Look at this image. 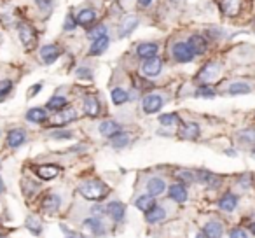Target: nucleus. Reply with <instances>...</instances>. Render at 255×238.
Instances as JSON below:
<instances>
[{"label":"nucleus","mask_w":255,"mask_h":238,"mask_svg":"<svg viewBox=\"0 0 255 238\" xmlns=\"http://www.w3.org/2000/svg\"><path fill=\"white\" fill-rule=\"evenodd\" d=\"M84 226L89 228V230H91L95 235H103V233H105V230H103V224L100 223L98 219H95V217H89V219H86Z\"/></svg>","instance_id":"2f4dec72"},{"label":"nucleus","mask_w":255,"mask_h":238,"mask_svg":"<svg viewBox=\"0 0 255 238\" xmlns=\"http://www.w3.org/2000/svg\"><path fill=\"white\" fill-rule=\"evenodd\" d=\"M26 228H28L33 235H40V231H42L40 224L37 223V219H33V217H28V219H26Z\"/></svg>","instance_id":"e433bc0d"},{"label":"nucleus","mask_w":255,"mask_h":238,"mask_svg":"<svg viewBox=\"0 0 255 238\" xmlns=\"http://www.w3.org/2000/svg\"><path fill=\"white\" fill-rule=\"evenodd\" d=\"M68 105V100L65 98V96H53V98L47 102V110H53V112H60V110H63L65 107Z\"/></svg>","instance_id":"393cba45"},{"label":"nucleus","mask_w":255,"mask_h":238,"mask_svg":"<svg viewBox=\"0 0 255 238\" xmlns=\"http://www.w3.org/2000/svg\"><path fill=\"white\" fill-rule=\"evenodd\" d=\"M250 230H252V233L255 235V223H254V224H252V226H250Z\"/></svg>","instance_id":"3c124183"},{"label":"nucleus","mask_w":255,"mask_h":238,"mask_svg":"<svg viewBox=\"0 0 255 238\" xmlns=\"http://www.w3.org/2000/svg\"><path fill=\"white\" fill-rule=\"evenodd\" d=\"M178 179H182V181L185 182V184H192V182H196V175L192 174V172H178Z\"/></svg>","instance_id":"a19ab883"},{"label":"nucleus","mask_w":255,"mask_h":238,"mask_svg":"<svg viewBox=\"0 0 255 238\" xmlns=\"http://www.w3.org/2000/svg\"><path fill=\"white\" fill-rule=\"evenodd\" d=\"M88 35L95 40V39H98V37L107 35V28H105V26H95L93 30H88Z\"/></svg>","instance_id":"58836bf2"},{"label":"nucleus","mask_w":255,"mask_h":238,"mask_svg":"<svg viewBox=\"0 0 255 238\" xmlns=\"http://www.w3.org/2000/svg\"><path fill=\"white\" fill-rule=\"evenodd\" d=\"M222 233H224V228L220 223H208L203 230V235L206 238H222Z\"/></svg>","instance_id":"412c9836"},{"label":"nucleus","mask_w":255,"mask_h":238,"mask_svg":"<svg viewBox=\"0 0 255 238\" xmlns=\"http://www.w3.org/2000/svg\"><path fill=\"white\" fill-rule=\"evenodd\" d=\"M189 44H191V46L194 47L196 54L205 53V51H206V40L203 39L201 35H192L191 39H189Z\"/></svg>","instance_id":"c756f323"},{"label":"nucleus","mask_w":255,"mask_h":238,"mask_svg":"<svg viewBox=\"0 0 255 238\" xmlns=\"http://www.w3.org/2000/svg\"><path fill=\"white\" fill-rule=\"evenodd\" d=\"M18 35L21 44L26 47V49H32L37 44V32L30 23H19L18 25Z\"/></svg>","instance_id":"7ed1b4c3"},{"label":"nucleus","mask_w":255,"mask_h":238,"mask_svg":"<svg viewBox=\"0 0 255 238\" xmlns=\"http://www.w3.org/2000/svg\"><path fill=\"white\" fill-rule=\"evenodd\" d=\"M79 191H81V195L84 196L86 200H89V202H98V200H102L103 196L109 193V188L100 181H88V182H84V184H81Z\"/></svg>","instance_id":"f257e3e1"},{"label":"nucleus","mask_w":255,"mask_h":238,"mask_svg":"<svg viewBox=\"0 0 255 238\" xmlns=\"http://www.w3.org/2000/svg\"><path fill=\"white\" fill-rule=\"evenodd\" d=\"M75 26H77V21H75V16L68 14L67 18H65L63 30H67V32H72V30H75Z\"/></svg>","instance_id":"ea45409f"},{"label":"nucleus","mask_w":255,"mask_h":238,"mask_svg":"<svg viewBox=\"0 0 255 238\" xmlns=\"http://www.w3.org/2000/svg\"><path fill=\"white\" fill-rule=\"evenodd\" d=\"M150 2H152V0H138V4L142 5V7H147V5H150Z\"/></svg>","instance_id":"09e8293b"},{"label":"nucleus","mask_w":255,"mask_h":238,"mask_svg":"<svg viewBox=\"0 0 255 238\" xmlns=\"http://www.w3.org/2000/svg\"><path fill=\"white\" fill-rule=\"evenodd\" d=\"M26 119L30 123H35V125H42V123L47 121V110L42 109V107H33L26 112Z\"/></svg>","instance_id":"9b49d317"},{"label":"nucleus","mask_w":255,"mask_h":238,"mask_svg":"<svg viewBox=\"0 0 255 238\" xmlns=\"http://www.w3.org/2000/svg\"><path fill=\"white\" fill-rule=\"evenodd\" d=\"M240 140L245 144H255V128H248V130H243L240 132Z\"/></svg>","instance_id":"c9c22d12"},{"label":"nucleus","mask_w":255,"mask_h":238,"mask_svg":"<svg viewBox=\"0 0 255 238\" xmlns=\"http://www.w3.org/2000/svg\"><path fill=\"white\" fill-rule=\"evenodd\" d=\"M4 189H5V186H4V179L0 177V195L4 193Z\"/></svg>","instance_id":"8fccbe9b"},{"label":"nucleus","mask_w":255,"mask_h":238,"mask_svg":"<svg viewBox=\"0 0 255 238\" xmlns=\"http://www.w3.org/2000/svg\"><path fill=\"white\" fill-rule=\"evenodd\" d=\"M198 179H199L201 182H205V184H210L212 188H213V186H215V188L219 186V177H215V175L210 174V172H205V170L199 172V174H198Z\"/></svg>","instance_id":"f704fd0d"},{"label":"nucleus","mask_w":255,"mask_h":238,"mask_svg":"<svg viewBox=\"0 0 255 238\" xmlns=\"http://www.w3.org/2000/svg\"><path fill=\"white\" fill-rule=\"evenodd\" d=\"M157 51H159V47H157V44H154V42H143L136 47V54H138V58H142V60L154 58L157 54Z\"/></svg>","instance_id":"9d476101"},{"label":"nucleus","mask_w":255,"mask_h":238,"mask_svg":"<svg viewBox=\"0 0 255 238\" xmlns=\"http://www.w3.org/2000/svg\"><path fill=\"white\" fill-rule=\"evenodd\" d=\"M142 74L147 75V77H156V75L161 74V70H163V61L159 60V58H149V60H145L142 63Z\"/></svg>","instance_id":"423d86ee"},{"label":"nucleus","mask_w":255,"mask_h":238,"mask_svg":"<svg viewBox=\"0 0 255 238\" xmlns=\"http://www.w3.org/2000/svg\"><path fill=\"white\" fill-rule=\"evenodd\" d=\"M164 217H166V210H164L163 207H157V205H154L149 212H145V221L150 224L159 223V221H163Z\"/></svg>","instance_id":"aec40b11"},{"label":"nucleus","mask_w":255,"mask_h":238,"mask_svg":"<svg viewBox=\"0 0 255 238\" xmlns=\"http://www.w3.org/2000/svg\"><path fill=\"white\" fill-rule=\"evenodd\" d=\"M77 117V112L75 110H72V109H68V110H60V114H56L54 116V119H53V125L54 126H63V125H68V123H72Z\"/></svg>","instance_id":"ddd939ff"},{"label":"nucleus","mask_w":255,"mask_h":238,"mask_svg":"<svg viewBox=\"0 0 255 238\" xmlns=\"http://www.w3.org/2000/svg\"><path fill=\"white\" fill-rule=\"evenodd\" d=\"M252 156H254V158H255V149H254V151H252Z\"/></svg>","instance_id":"864d4df0"},{"label":"nucleus","mask_w":255,"mask_h":238,"mask_svg":"<svg viewBox=\"0 0 255 238\" xmlns=\"http://www.w3.org/2000/svg\"><path fill=\"white\" fill-rule=\"evenodd\" d=\"M119 132H121V125L112 121V119H107V121H103L102 125H100V133H102L103 137H109V139H112V137L117 135Z\"/></svg>","instance_id":"2eb2a0df"},{"label":"nucleus","mask_w":255,"mask_h":238,"mask_svg":"<svg viewBox=\"0 0 255 238\" xmlns=\"http://www.w3.org/2000/svg\"><path fill=\"white\" fill-rule=\"evenodd\" d=\"M138 26V18H135V16H129V18H126V21L123 23V26H121V37H126L129 35V33L133 32V30Z\"/></svg>","instance_id":"a878e982"},{"label":"nucleus","mask_w":255,"mask_h":238,"mask_svg":"<svg viewBox=\"0 0 255 238\" xmlns=\"http://www.w3.org/2000/svg\"><path fill=\"white\" fill-rule=\"evenodd\" d=\"M217 70H219V67H217L215 63H206L205 67H203L201 74H199V81L208 82V81H212V79H215L217 74H219Z\"/></svg>","instance_id":"5701e85b"},{"label":"nucleus","mask_w":255,"mask_h":238,"mask_svg":"<svg viewBox=\"0 0 255 238\" xmlns=\"http://www.w3.org/2000/svg\"><path fill=\"white\" fill-rule=\"evenodd\" d=\"M77 77H82V79H91L93 77V74H91V70L89 68H86V67H81V68H77Z\"/></svg>","instance_id":"a18cd8bd"},{"label":"nucleus","mask_w":255,"mask_h":238,"mask_svg":"<svg viewBox=\"0 0 255 238\" xmlns=\"http://www.w3.org/2000/svg\"><path fill=\"white\" fill-rule=\"evenodd\" d=\"M163 103H164V100L161 95H147L142 102V109L145 114H156L161 110Z\"/></svg>","instance_id":"39448f33"},{"label":"nucleus","mask_w":255,"mask_h":238,"mask_svg":"<svg viewBox=\"0 0 255 238\" xmlns=\"http://www.w3.org/2000/svg\"><path fill=\"white\" fill-rule=\"evenodd\" d=\"M54 140H68L72 139V132H67V130H61V132H53L51 133Z\"/></svg>","instance_id":"79ce46f5"},{"label":"nucleus","mask_w":255,"mask_h":238,"mask_svg":"<svg viewBox=\"0 0 255 238\" xmlns=\"http://www.w3.org/2000/svg\"><path fill=\"white\" fill-rule=\"evenodd\" d=\"M135 205H136V209H140L142 212H149V210L156 205V202H154L152 195H143V196H140V198L136 200Z\"/></svg>","instance_id":"bb28decb"},{"label":"nucleus","mask_w":255,"mask_h":238,"mask_svg":"<svg viewBox=\"0 0 255 238\" xmlns=\"http://www.w3.org/2000/svg\"><path fill=\"white\" fill-rule=\"evenodd\" d=\"M109 44H110V40H109V37H107V35L98 37V39L93 40L91 47H89V54H91V56H98V54H103L107 51V47H109Z\"/></svg>","instance_id":"4468645a"},{"label":"nucleus","mask_w":255,"mask_h":238,"mask_svg":"<svg viewBox=\"0 0 255 238\" xmlns=\"http://www.w3.org/2000/svg\"><path fill=\"white\" fill-rule=\"evenodd\" d=\"M12 88H14V84H12L11 79H2V81H0V102H4V100L11 95Z\"/></svg>","instance_id":"7c9ffc66"},{"label":"nucleus","mask_w":255,"mask_h":238,"mask_svg":"<svg viewBox=\"0 0 255 238\" xmlns=\"http://www.w3.org/2000/svg\"><path fill=\"white\" fill-rule=\"evenodd\" d=\"M198 137H199V125L198 123H187V125H184V128L180 130V139L196 140Z\"/></svg>","instance_id":"6ab92c4d"},{"label":"nucleus","mask_w":255,"mask_h":238,"mask_svg":"<svg viewBox=\"0 0 255 238\" xmlns=\"http://www.w3.org/2000/svg\"><path fill=\"white\" fill-rule=\"evenodd\" d=\"M229 238H248V235H247V231L241 230V228H234V230H231Z\"/></svg>","instance_id":"c03bdc74"},{"label":"nucleus","mask_w":255,"mask_h":238,"mask_svg":"<svg viewBox=\"0 0 255 238\" xmlns=\"http://www.w3.org/2000/svg\"><path fill=\"white\" fill-rule=\"evenodd\" d=\"M40 89H42V82H37V84H33L32 88H30V91H28V96H35Z\"/></svg>","instance_id":"49530a36"},{"label":"nucleus","mask_w":255,"mask_h":238,"mask_svg":"<svg viewBox=\"0 0 255 238\" xmlns=\"http://www.w3.org/2000/svg\"><path fill=\"white\" fill-rule=\"evenodd\" d=\"M147 189H149V193L152 196H159V195H163V193L166 191V182H164L163 179H159V177H154V179H150V181H149Z\"/></svg>","instance_id":"a211bd4d"},{"label":"nucleus","mask_w":255,"mask_h":238,"mask_svg":"<svg viewBox=\"0 0 255 238\" xmlns=\"http://www.w3.org/2000/svg\"><path fill=\"white\" fill-rule=\"evenodd\" d=\"M213 95H215V91L210 86H199L196 91V96H203V98H212Z\"/></svg>","instance_id":"4c0bfd02"},{"label":"nucleus","mask_w":255,"mask_h":238,"mask_svg":"<svg viewBox=\"0 0 255 238\" xmlns=\"http://www.w3.org/2000/svg\"><path fill=\"white\" fill-rule=\"evenodd\" d=\"M84 112L91 117H96L100 114V103L95 96H88L84 100Z\"/></svg>","instance_id":"b1692460"},{"label":"nucleus","mask_w":255,"mask_h":238,"mask_svg":"<svg viewBox=\"0 0 255 238\" xmlns=\"http://www.w3.org/2000/svg\"><path fill=\"white\" fill-rule=\"evenodd\" d=\"M196 238H206V237H205V235H201V233H199V235H198V237H196Z\"/></svg>","instance_id":"603ef678"},{"label":"nucleus","mask_w":255,"mask_h":238,"mask_svg":"<svg viewBox=\"0 0 255 238\" xmlns=\"http://www.w3.org/2000/svg\"><path fill=\"white\" fill-rule=\"evenodd\" d=\"M250 86L247 84V82H233V84L227 88V93L229 95H247V93H250Z\"/></svg>","instance_id":"cd10ccee"},{"label":"nucleus","mask_w":255,"mask_h":238,"mask_svg":"<svg viewBox=\"0 0 255 238\" xmlns=\"http://www.w3.org/2000/svg\"><path fill=\"white\" fill-rule=\"evenodd\" d=\"M25 142H26V133L23 132V130L16 128L7 133V146L11 147V149H18V147H21Z\"/></svg>","instance_id":"0eeeda50"},{"label":"nucleus","mask_w":255,"mask_h":238,"mask_svg":"<svg viewBox=\"0 0 255 238\" xmlns=\"http://www.w3.org/2000/svg\"><path fill=\"white\" fill-rule=\"evenodd\" d=\"M40 60L44 65H51L60 58L61 54V47L58 44H46V46L40 47Z\"/></svg>","instance_id":"20e7f679"},{"label":"nucleus","mask_w":255,"mask_h":238,"mask_svg":"<svg viewBox=\"0 0 255 238\" xmlns=\"http://www.w3.org/2000/svg\"><path fill=\"white\" fill-rule=\"evenodd\" d=\"M128 100H129V96H128V93L124 91L123 88L112 89V102L116 103V105H123V103H126Z\"/></svg>","instance_id":"473e14b6"},{"label":"nucleus","mask_w":255,"mask_h":238,"mask_svg":"<svg viewBox=\"0 0 255 238\" xmlns=\"http://www.w3.org/2000/svg\"><path fill=\"white\" fill-rule=\"evenodd\" d=\"M128 144H129V135H128V133L119 132L117 135L112 137V147L114 149H123V147H126Z\"/></svg>","instance_id":"c85d7f7f"},{"label":"nucleus","mask_w":255,"mask_h":238,"mask_svg":"<svg viewBox=\"0 0 255 238\" xmlns=\"http://www.w3.org/2000/svg\"><path fill=\"white\" fill-rule=\"evenodd\" d=\"M171 54H173V58L178 61V63H189V61H192L196 58V51L194 47L187 42H177L173 47H171Z\"/></svg>","instance_id":"f03ea898"},{"label":"nucleus","mask_w":255,"mask_h":238,"mask_svg":"<svg viewBox=\"0 0 255 238\" xmlns=\"http://www.w3.org/2000/svg\"><path fill=\"white\" fill-rule=\"evenodd\" d=\"M208 33H210V35L213 37V39H220V37H222V33H220L219 30H217V32H213V30H210Z\"/></svg>","instance_id":"de8ad7c7"},{"label":"nucleus","mask_w":255,"mask_h":238,"mask_svg":"<svg viewBox=\"0 0 255 238\" xmlns=\"http://www.w3.org/2000/svg\"><path fill=\"white\" fill-rule=\"evenodd\" d=\"M67 238H75V237H67Z\"/></svg>","instance_id":"5fc2aeb1"},{"label":"nucleus","mask_w":255,"mask_h":238,"mask_svg":"<svg viewBox=\"0 0 255 238\" xmlns=\"http://www.w3.org/2000/svg\"><path fill=\"white\" fill-rule=\"evenodd\" d=\"M35 172L40 179L51 181V179H54L58 174H60V167H56V165H42V167H39Z\"/></svg>","instance_id":"f3484780"},{"label":"nucleus","mask_w":255,"mask_h":238,"mask_svg":"<svg viewBox=\"0 0 255 238\" xmlns=\"http://www.w3.org/2000/svg\"><path fill=\"white\" fill-rule=\"evenodd\" d=\"M35 4L42 12H49L51 7H53V2H51V0H35Z\"/></svg>","instance_id":"37998d69"},{"label":"nucleus","mask_w":255,"mask_h":238,"mask_svg":"<svg viewBox=\"0 0 255 238\" xmlns=\"http://www.w3.org/2000/svg\"><path fill=\"white\" fill-rule=\"evenodd\" d=\"M60 205H61V200L56 195H49L42 200V210H46V212H56L60 209Z\"/></svg>","instance_id":"4be33fe9"},{"label":"nucleus","mask_w":255,"mask_h":238,"mask_svg":"<svg viewBox=\"0 0 255 238\" xmlns=\"http://www.w3.org/2000/svg\"><path fill=\"white\" fill-rule=\"evenodd\" d=\"M170 198L178 203L187 202V189H185V186L182 184V182H177V184L170 186Z\"/></svg>","instance_id":"f8f14e48"},{"label":"nucleus","mask_w":255,"mask_h":238,"mask_svg":"<svg viewBox=\"0 0 255 238\" xmlns=\"http://www.w3.org/2000/svg\"><path fill=\"white\" fill-rule=\"evenodd\" d=\"M75 21H77V25L89 28L91 25H95V21H96V12L93 11V9H82V11H79V14L75 16Z\"/></svg>","instance_id":"1a4fd4ad"},{"label":"nucleus","mask_w":255,"mask_h":238,"mask_svg":"<svg viewBox=\"0 0 255 238\" xmlns=\"http://www.w3.org/2000/svg\"><path fill=\"white\" fill-rule=\"evenodd\" d=\"M159 123L164 126H177L178 123H180V117H178V114H163V116H159Z\"/></svg>","instance_id":"72a5a7b5"},{"label":"nucleus","mask_w":255,"mask_h":238,"mask_svg":"<svg viewBox=\"0 0 255 238\" xmlns=\"http://www.w3.org/2000/svg\"><path fill=\"white\" fill-rule=\"evenodd\" d=\"M219 207L224 212H233L238 207V196L233 195V193H226V195L219 200Z\"/></svg>","instance_id":"dca6fc26"},{"label":"nucleus","mask_w":255,"mask_h":238,"mask_svg":"<svg viewBox=\"0 0 255 238\" xmlns=\"http://www.w3.org/2000/svg\"><path fill=\"white\" fill-rule=\"evenodd\" d=\"M105 212L109 214L110 217H112L116 223H119V221L124 219V212H126V207H124V203L121 202H110L109 205H107Z\"/></svg>","instance_id":"6e6552de"}]
</instances>
